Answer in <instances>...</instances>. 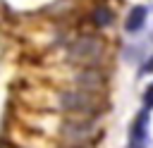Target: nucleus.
I'll use <instances>...</instances> for the list:
<instances>
[{
    "label": "nucleus",
    "instance_id": "1",
    "mask_svg": "<svg viewBox=\"0 0 153 148\" xmlns=\"http://www.w3.org/2000/svg\"><path fill=\"white\" fill-rule=\"evenodd\" d=\"M146 127H148V117H146V112H141L139 117H136V122H134V127H131V146H143L146 143Z\"/></svg>",
    "mask_w": 153,
    "mask_h": 148
},
{
    "label": "nucleus",
    "instance_id": "2",
    "mask_svg": "<svg viewBox=\"0 0 153 148\" xmlns=\"http://www.w3.org/2000/svg\"><path fill=\"white\" fill-rule=\"evenodd\" d=\"M143 19H146V7H143V5H141V7H134V10L129 12V17H127V31L141 29Z\"/></svg>",
    "mask_w": 153,
    "mask_h": 148
},
{
    "label": "nucleus",
    "instance_id": "3",
    "mask_svg": "<svg viewBox=\"0 0 153 148\" xmlns=\"http://www.w3.org/2000/svg\"><path fill=\"white\" fill-rule=\"evenodd\" d=\"M110 19H112V14H110L108 10H98V12H96V21H98V24H108Z\"/></svg>",
    "mask_w": 153,
    "mask_h": 148
},
{
    "label": "nucleus",
    "instance_id": "4",
    "mask_svg": "<svg viewBox=\"0 0 153 148\" xmlns=\"http://www.w3.org/2000/svg\"><path fill=\"white\" fill-rule=\"evenodd\" d=\"M143 100H146V105H148V107H153V84L146 88V95H143Z\"/></svg>",
    "mask_w": 153,
    "mask_h": 148
},
{
    "label": "nucleus",
    "instance_id": "5",
    "mask_svg": "<svg viewBox=\"0 0 153 148\" xmlns=\"http://www.w3.org/2000/svg\"><path fill=\"white\" fill-rule=\"evenodd\" d=\"M141 72H153V57L148 60V64H143V67H141Z\"/></svg>",
    "mask_w": 153,
    "mask_h": 148
}]
</instances>
